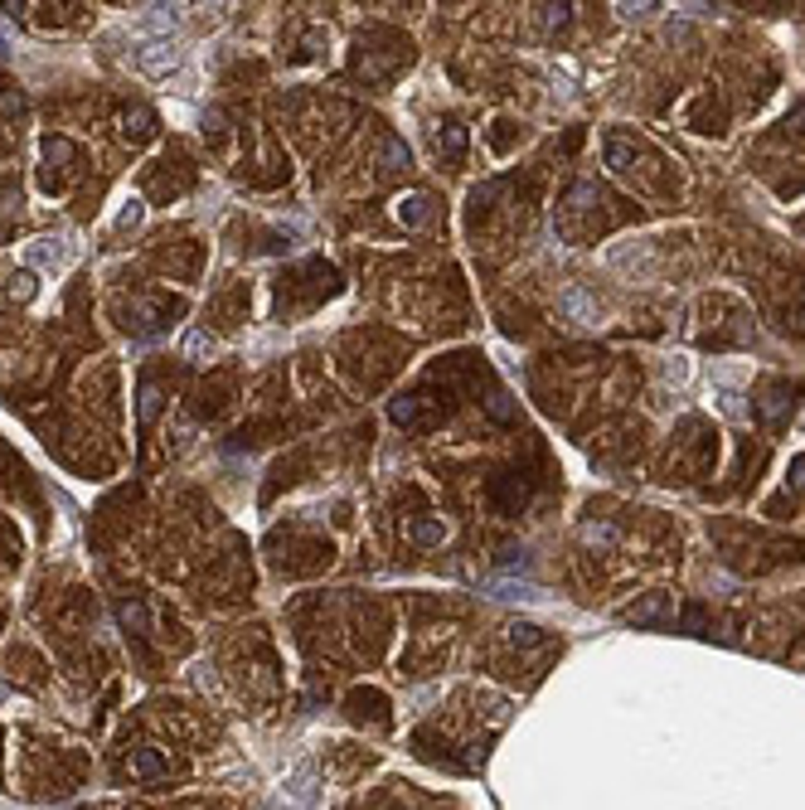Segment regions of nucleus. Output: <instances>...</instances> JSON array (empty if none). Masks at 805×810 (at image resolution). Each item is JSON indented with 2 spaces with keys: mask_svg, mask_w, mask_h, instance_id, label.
I'll return each instance as SVG.
<instances>
[{
  "mask_svg": "<svg viewBox=\"0 0 805 810\" xmlns=\"http://www.w3.org/2000/svg\"><path fill=\"white\" fill-rule=\"evenodd\" d=\"M437 151H442L447 161H461V155H466V127H456V121H451L447 131H437Z\"/></svg>",
  "mask_w": 805,
  "mask_h": 810,
  "instance_id": "nucleus-12",
  "label": "nucleus"
},
{
  "mask_svg": "<svg viewBox=\"0 0 805 810\" xmlns=\"http://www.w3.org/2000/svg\"><path fill=\"white\" fill-rule=\"evenodd\" d=\"M563 310H568V316H578L582 326H587V320H597V302H587V292H582V286H568V292H563Z\"/></svg>",
  "mask_w": 805,
  "mask_h": 810,
  "instance_id": "nucleus-11",
  "label": "nucleus"
},
{
  "mask_svg": "<svg viewBox=\"0 0 805 810\" xmlns=\"http://www.w3.org/2000/svg\"><path fill=\"white\" fill-rule=\"evenodd\" d=\"M389 417H393V423H417V403H413V398H393Z\"/></svg>",
  "mask_w": 805,
  "mask_h": 810,
  "instance_id": "nucleus-18",
  "label": "nucleus"
},
{
  "mask_svg": "<svg viewBox=\"0 0 805 810\" xmlns=\"http://www.w3.org/2000/svg\"><path fill=\"white\" fill-rule=\"evenodd\" d=\"M316 801H321V772H316L311 762H301V767H296V772L277 786V791H272L267 806H272V810H311Z\"/></svg>",
  "mask_w": 805,
  "mask_h": 810,
  "instance_id": "nucleus-1",
  "label": "nucleus"
},
{
  "mask_svg": "<svg viewBox=\"0 0 805 810\" xmlns=\"http://www.w3.org/2000/svg\"><path fill=\"white\" fill-rule=\"evenodd\" d=\"M665 379L685 384V379H689V364H685V360H669V364H665Z\"/></svg>",
  "mask_w": 805,
  "mask_h": 810,
  "instance_id": "nucleus-22",
  "label": "nucleus"
},
{
  "mask_svg": "<svg viewBox=\"0 0 805 810\" xmlns=\"http://www.w3.org/2000/svg\"><path fill=\"white\" fill-rule=\"evenodd\" d=\"M485 592L500 597V602H538V597H544L534 583H524V578H490V583H485Z\"/></svg>",
  "mask_w": 805,
  "mask_h": 810,
  "instance_id": "nucleus-6",
  "label": "nucleus"
},
{
  "mask_svg": "<svg viewBox=\"0 0 805 810\" xmlns=\"http://www.w3.org/2000/svg\"><path fill=\"white\" fill-rule=\"evenodd\" d=\"M25 262L29 268H44V272H59L63 262H69V243L63 238H35V243H25Z\"/></svg>",
  "mask_w": 805,
  "mask_h": 810,
  "instance_id": "nucleus-4",
  "label": "nucleus"
},
{
  "mask_svg": "<svg viewBox=\"0 0 805 810\" xmlns=\"http://www.w3.org/2000/svg\"><path fill=\"white\" fill-rule=\"evenodd\" d=\"M180 39H170V35H156V39H146L136 49V69L146 73V78H170L175 69H180Z\"/></svg>",
  "mask_w": 805,
  "mask_h": 810,
  "instance_id": "nucleus-2",
  "label": "nucleus"
},
{
  "mask_svg": "<svg viewBox=\"0 0 805 810\" xmlns=\"http://www.w3.org/2000/svg\"><path fill=\"white\" fill-rule=\"evenodd\" d=\"M10 296L15 302H35V272H10Z\"/></svg>",
  "mask_w": 805,
  "mask_h": 810,
  "instance_id": "nucleus-16",
  "label": "nucleus"
},
{
  "mask_svg": "<svg viewBox=\"0 0 805 810\" xmlns=\"http://www.w3.org/2000/svg\"><path fill=\"white\" fill-rule=\"evenodd\" d=\"M127 131H131V136H146V131H151V112H131L127 117Z\"/></svg>",
  "mask_w": 805,
  "mask_h": 810,
  "instance_id": "nucleus-21",
  "label": "nucleus"
},
{
  "mask_svg": "<svg viewBox=\"0 0 805 810\" xmlns=\"http://www.w3.org/2000/svg\"><path fill=\"white\" fill-rule=\"evenodd\" d=\"M544 25H548V29L568 25V5H544Z\"/></svg>",
  "mask_w": 805,
  "mask_h": 810,
  "instance_id": "nucleus-20",
  "label": "nucleus"
},
{
  "mask_svg": "<svg viewBox=\"0 0 805 810\" xmlns=\"http://www.w3.org/2000/svg\"><path fill=\"white\" fill-rule=\"evenodd\" d=\"M791 413V384H767L762 393H757V403H752V417L757 423H781V417Z\"/></svg>",
  "mask_w": 805,
  "mask_h": 810,
  "instance_id": "nucleus-3",
  "label": "nucleus"
},
{
  "mask_svg": "<svg viewBox=\"0 0 805 810\" xmlns=\"http://www.w3.org/2000/svg\"><path fill=\"white\" fill-rule=\"evenodd\" d=\"M510 641H514L520 650H534V646H544V631H538L534 621H514V626H510Z\"/></svg>",
  "mask_w": 805,
  "mask_h": 810,
  "instance_id": "nucleus-14",
  "label": "nucleus"
},
{
  "mask_svg": "<svg viewBox=\"0 0 805 810\" xmlns=\"http://www.w3.org/2000/svg\"><path fill=\"white\" fill-rule=\"evenodd\" d=\"M606 165H612V170H621V175L636 165V146L621 136V131H612V136H606Z\"/></svg>",
  "mask_w": 805,
  "mask_h": 810,
  "instance_id": "nucleus-8",
  "label": "nucleus"
},
{
  "mask_svg": "<svg viewBox=\"0 0 805 810\" xmlns=\"http://www.w3.org/2000/svg\"><path fill=\"white\" fill-rule=\"evenodd\" d=\"M131 776H141V781H160V776H170V767H165V757L156 748H141V752H131Z\"/></svg>",
  "mask_w": 805,
  "mask_h": 810,
  "instance_id": "nucleus-7",
  "label": "nucleus"
},
{
  "mask_svg": "<svg viewBox=\"0 0 805 810\" xmlns=\"http://www.w3.org/2000/svg\"><path fill=\"white\" fill-rule=\"evenodd\" d=\"M160 413V388L156 384H146L141 388V427H151V417Z\"/></svg>",
  "mask_w": 805,
  "mask_h": 810,
  "instance_id": "nucleus-17",
  "label": "nucleus"
},
{
  "mask_svg": "<svg viewBox=\"0 0 805 810\" xmlns=\"http://www.w3.org/2000/svg\"><path fill=\"white\" fill-rule=\"evenodd\" d=\"M379 161H383V170H403V165H407V146L398 136H389V141H383V151H379Z\"/></svg>",
  "mask_w": 805,
  "mask_h": 810,
  "instance_id": "nucleus-15",
  "label": "nucleus"
},
{
  "mask_svg": "<svg viewBox=\"0 0 805 810\" xmlns=\"http://www.w3.org/2000/svg\"><path fill=\"white\" fill-rule=\"evenodd\" d=\"M427 209H432V199H427V194H403L398 199V219H403L407 228L427 224Z\"/></svg>",
  "mask_w": 805,
  "mask_h": 810,
  "instance_id": "nucleus-10",
  "label": "nucleus"
},
{
  "mask_svg": "<svg viewBox=\"0 0 805 810\" xmlns=\"http://www.w3.org/2000/svg\"><path fill=\"white\" fill-rule=\"evenodd\" d=\"M665 612H669V597L665 592H650L645 602H631L621 612V621H631V626H655V621H665Z\"/></svg>",
  "mask_w": 805,
  "mask_h": 810,
  "instance_id": "nucleus-5",
  "label": "nucleus"
},
{
  "mask_svg": "<svg viewBox=\"0 0 805 810\" xmlns=\"http://www.w3.org/2000/svg\"><path fill=\"white\" fill-rule=\"evenodd\" d=\"M214 350H218V340L209 335V330H190V335H185V345H180V354H185L190 364H204Z\"/></svg>",
  "mask_w": 805,
  "mask_h": 810,
  "instance_id": "nucleus-9",
  "label": "nucleus"
},
{
  "mask_svg": "<svg viewBox=\"0 0 805 810\" xmlns=\"http://www.w3.org/2000/svg\"><path fill=\"white\" fill-rule=\"evenodd\" d=\"M447 539V525L442 519H417L413 525V543H423V549H432V543Z\"/></svg>",
  "mask_w": 805,
  "mask_h": 810,
  "instance_id": "nucleus-13",
  "label": "nucleus"
},
{
  "mask_svg": "<svg viewBox=\"0 0 805 810\" xmlns=\"http://www.w3.org/2000/svg\"><path fill=\"white\" fill-rule=\"evenodd\" d=\"M141 214H146V209H141V199H127V209L117 214V224H121V228H136Z\"/></svg>",
  "mask_w": 805,
  "mask_h": 810,
  "instance_id": "nucleus-19",
  "label": "nucleus"
}]
</instances>
